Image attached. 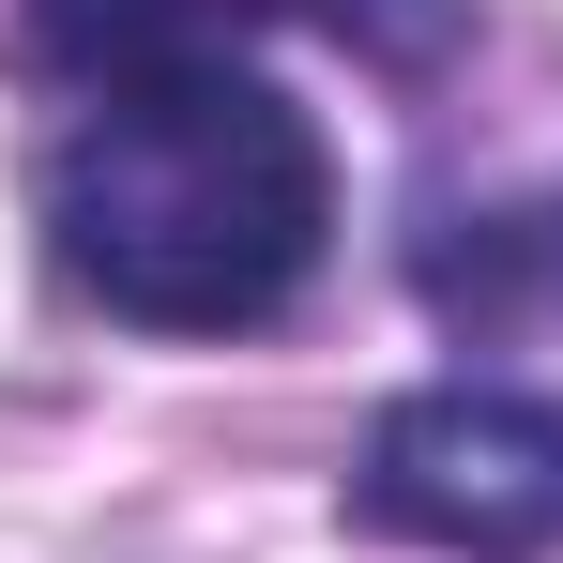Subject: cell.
<instances>
[{
    "mask_svg": "<svg viewBox=\"0 0 563 563\" xmlns=\"http://www.w3.org/2000/svg\"><path fill=\"white\" fill-rule=\"evenodd\" d=\"M46 260L137 335H260L335 244V153L260 62L92 77L46 137Z\"/></svg>",
    "mask_w": 563,
    "mask_h": 563,
    "instance_id": "cell-1",
    "label": "cell"
},
{
    "mask_svg": "<svg viewBox=\"0 0 563 563\" xmlns=\"http://www.w3.org/2000/svg\"><path fill=\"white\" fill-rule=\"evenodd\" d=\"M351 518L396 549H457V563H533L563 549V411L503 396V380H427L366 427Z\"/></svg>",
    "mask_w": 563,
    "mask_h": 563,
    "instance_id": "cell-2",
    "label": "cell"
},
{
    "mask_svg": "<svg viewBox=\"0 0 563 563\" xmlns=\"http://www.w3.org/2000/svg\"><path fill=\"white\" fill-rule=\"evenodd\" d=\"M260 31H335L380 77H442L472 46V0H31V62L62 92L153 77V62H244Z\"/></svg>",
    "mask_w": 563,
    "mask_h": 563,
    "instance_id": "cell-3",
    "label": "cell"
}]
</instances>
